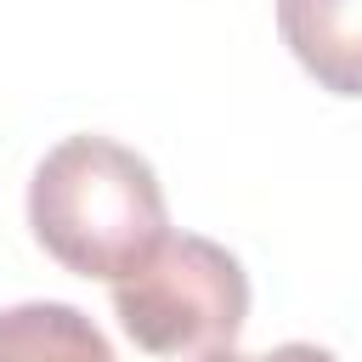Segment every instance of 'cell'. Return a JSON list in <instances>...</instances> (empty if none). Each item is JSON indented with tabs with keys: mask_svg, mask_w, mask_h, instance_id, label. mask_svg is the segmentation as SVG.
<instances>
[{
	"mask_svg": "<svg viewBox=\"0 0 362 362\" xmlns=\"http://www.w3.org/2000/svg\"><path fill=\"white\" fill-rule=\"evenodd\" d=\"M0 362H113V345L79 305L28 300L0 311Z\"/></svg>",
	"mask_w": 362,
	"mask_h": 362,
	"instance_id": "obj_4",
	"label": "cell"
},
{
	"mask_svg": "<svg viewBox=\"0 0 362 362\" xmlns=\"http://www.w3.org/2000/svg\"><path fill=\"white\" fill-rule=\"evenodd\" d=\"M113 311L147 356L198 362L238 345L249 317V277L215 238L164 232L124 277H113Z\"/></svg>",
	"mask_w": 362,
	"mask_h": 362,
	"instance_id": "obj_2",
	"label": "cell"
},
{
	"mask_svg": "<svg viewBox=\"0 0 362 362\" xmlns=\"http://www.w3.org/2000/svg\"><path fill=\"white\" fill-rule=\"evenodd\" d=\"M198 362H339L334 351H322V345H311V339H288V345H272V351H238V345H226V351H209V356H198Z\"/></svg>",
	"mask_w": 362,
	"mask_h": 362,
	"instance_id": "obj_5",
	"label": "cell"
},
{
	"mask_svg": "<svg viewBox=\"0 0 362 362\" xmlns=\"http://www.w3.org/2000/svg\"><path fill=\"white\" fill-rule=\"evenodd\" d=\"M277 34L334 96H362V0H277Z\"/></svg>",
	"mask_w": 362,
	"mask_h": 362,
	"instance_id": "obj_3",
	"label": "cell"
},
{
	"mask_svg": "<svg viewBox=\"0 0 362 362\" xmlns=\"http://www.w3.org/2000/svg\"><path fill=\"white\" fill-rule=\"evenodd\" d=\"M28 226L57 266L113 283L170 232V209L153 164L136 147L68 136L28 181Z\"/></svg>",
	"mask_w": 362,
	"mask_h": 362,
	"instance_id": "obj_1",
	"label": "cell"
}]
</instances>
